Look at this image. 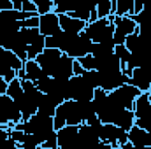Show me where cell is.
I'll return each instance as SVG.
<instances>
[{"instance_id":"1","label":"cell","mask_w":151,"mask_h":149,"mask_svg":"<svg viewBox=\"0 0 151 149\" xmlns=\"http://www.w3.org/2000/svg\"><path fill=\"white\" fill-rule=\"evenodd\" d=\"M16 130H21L28 135H34L37 139L39 146L46 149H58L56 144V130L53 125V117L44 114H34L28 121H21L14 126Z\"/></svg>"},{"instance_id":"2","label":"cell","mask_w":151,"mask_h":149,"mask_svg":"<svg viewBox=\"0 0 151 149\" xmlns=\"http://www.w3.org/2000/svg\"><path fill=\"white\" fill-rule=\"evenodd\" d=\"M40 69L53 79H70L74 77V60L58 49H44L35 58Z\"/></svg>"},{"instance_id":"3","label":"cell","mask_w":151,"mask_h":149,"mask_svg":"<svg viewBox=\"0 0 151 149\" xmlns=\"http://www.w3.org/2000/svg\"><path fill=\"white\" fill-rule=\"evenodd\" d=\"M53 125H55L56 132L62 130L63 126H79V125H83V117L79 114L77 104L74 100H67L62 105H58V109L53 116Z\"/></svg>"},{"instance_id":"4","label":"cell","mask_w":151,"mask_h":149,"mask_svg":"<svg viewBox=\"0 0 151 149\" xmlns=\"http://www.w3.org/2000/svg\"><path fill=\"white\" fill-rule=\"evenodd\" d=\"M84 34L91 39L93 44H104V42H114V25L109 19H97L93 23H88L84 28Z\"/></svg>"},{"instance_id":"5","label":"cell","mask_w":151,"mask_h":149,"mask_svg":"<svg viewBox=\"0 0 151 149\" xmlns=\"http://www.w3.org/2000/svg\"><path fill=\"white\" fill-rule=\"evenodd\" d=\"M23 65H25V62H21L12 51L4 49L0 53V77L7 84L18 77V72L23 69Z\"/></svg>"},{"instance_id":"6","label":"cell","mask_w":151,"mask_h":149,"mask_svg":"<svg viewBox=\"0 0 151 149\" xmlns=\"http://www.w3.org/2000/svg\"><path fill=\"white\" fill-rule=\"evenodd\" d=\"M139 95H141V91L137 88H134L130 84H125V86H121V88H118V90L109 93V100L121 111L123 109L134 111V104L139 98Z\"/></svg>"},{"instance_id":"7","label":"cell","mask_w":151,"mask_h":149,"mask_svg":"<svg viewBox=\"0 0 151 149\" xmlns=\"http://www.w3.org/2000/svg\"><path fill=\"white\" fill-rule=\"evenodd\" d=\"M95 95V88L83 75H74L69 79V100L74 102H91Z\"/></svg>"},{"instance_id":"8","label":"cell","mask_w":151,"mask_h":149,"mask_svg":"<svg viewBox=\"0 0 151 149\" xmlns=\"http://www.w3.org/2000/svg\"><path fill=\"white\" fill-rule=\"evenodd\" d=\"M99 139L100 142L104 144H109L111 148H116V146H125L128 142V132L114 126V125H106V123H100L99 126Z\"/></svg>"},{"instance_id":"9","label":"cell","mask_w":151,"mask_h":149,"mask_svg":"<svg viewBox=\"0 0 151 149\" xmlns=\"http://www.w3.org/2000/svg\"><path fill=\"white\" fill-rule=\"evenodd\" d=\"M58 149H86L79 139V126H63L56 132Z\"/></svg>"},{"instance_id":"10","label":"cell","mask_w":151,"mask_h":149,"mask_svg":"<svg viewBox=\"0 0 151 149\" xmlns=\"http://www.w3.org/2000/svg\"><path fill=\"white\" fill-rule=\"evenodd\" d=\"M128 75L123 74V70H113V72H99V88L106 93H111L114 90L128 84Z\"/></svg>"},{"instance_id":"11","label":"cell","mask_w":151,"mask_h":149,"mask_svg":"<svg viewBox=\"0 0 151 149\" xmlns=\"http://www.w3.org/2000/svg\"><path fill=\"white\" fill-rule=\"evenodd\" d=\"M114 44L116 46H123L125 44V40L128 35H132V34H135L137 32V25H135V21L132 19V18H128V16H125V18H118V16H114Z\"/></svg>"},{"instance_id":"12","label":"cell","mask_w":151,"mask_h":149,"mask_svg":"<svg viewBox=\"0 0 151 149\" xmlns=\"http://www.w3.org/2000/svg\"><path fill=\"white\" fill-rule=\"evenodd\" d=\"M91 47H93L91 39L83 32V34H79V35L74 39V42L70 44V47L67 49L65 54H67L69 58H72V60H81V58L91 54Z\"/></svg>"},{"instance_id":"13","label":"cell","mask_w":151,"mask_h":149,"mask_svg":"<svg viewBox=\"0 0 151 149\" xmlns=\"http://www.w3.org/2000/svg\"><path fill=\"white\" fill-rule=\"evenodd\" d=\"M39 32H40V35H44L46 39L53 37V35H56L58 32H62L58 16H56L55 12L39 16Z\"/></svg>"},{"instance_id":"14","label":"cell","mask_w":151,"mask_h":149,"mask_svg":"<svg viewBox=\"0 0 151 149\" xmlns=\"http://www.w3.org/2000/svg\"><path fill=\"white\" fill-rule=\"evenodd\" d=\"M99 126H100V123L95 125V126L86 125V123L79 125V139H81V142L84 144L86 149H93L100 142V139H99Z\"/></svg>"},{"instance_id":"15","label":"cell","mask_w":151,"mask_h":149,"mask_svg":"<svg viewBox=\"0 0 151 149\" xmlns=\"http://www.w3.org/2000/svg\"><path fill=\"white\" fill-rule=\"evenodd\" d=\"M128 84L137 88L141 93H148L151 91V72L144 69H135L128 79Z\"/></svg>"},{"instance_id":"16","label":"cell","mask_w":151,"mask_h":149,"mask_svg":"<svg viewBox=\"0 0 151 149\" xmlns=\"http://www.w3.org/2000/svg\"><path fill=\"white\" fill-rule=\"evenodd\" d=\"M76 37L77 35H70V34H65V32H58L56 35L46 39V47L47 49H58V51H62L65 54L67 49L70 47V44L74 42Z\"/></svg>"},{"instance_id":"17","label":"cell","mask_w":151,"mask_h":149,"mask_svg":"<svg viewBox=\"0 0 151 149\" xmlns=\"http://www.w3.org/2000/svg\"><path fill=\"white\" fill-rule=\"evenodd\" d=\"M58 19H60V28H62V32L70 34V35H79V34H83L84 28H86V23H83V21H79V19H74V18H70V16H67V14L58 16Z\"/></svg>"},{"instance_id":"18","label":"cell","mask_w":151,"mask_h":149,"mask_svg":"<svg viewBox=\"0 0 151 149\" xmlns=\"http://www.w3.org/2000/svg\"><path fill=\"white\" fill-rule=\"evenodd\" d=\"M128 142L135 148H151V133L139 126H132V130L128 132Z\"/></svg>"},{"instance_id":"19","label":"cell","mask_w":151,"mask_h":149,"mask_svg":"<svg viewBox=\"0 0 151 149\" xmlns=\"http://www.w3.org/2000/svg\"><path fill=\"white\" fill-rule=\"evenodd\" d=\"M23 70H25L27 81H32V82H37V81H40V79L49 77V75L40 69V65H39L35 60H27L25 65H23Z\"/></svg>"},{"instance_id":"20","label":"cell","mask_w":151,"mask_h":149,"mask_svg":"<svg viewBox=\"0 0 151 149\" xmlns=\"http://www.w3.org/2000/svg\"><path fill=\"white\" fill-rule=\"evenodd\" d=\"M95 7H97V4H77L76 9L72 12H69L67 16H70L74 19H79V21L88 25L90 19H91V14L95 12Z\"/></svg>"},{"instance_id":"21","label":"cell","mask_w":151,"mask_h":149,"mask_svg":"<svg viewBox=\"0 0 151 149\" xmlns=\"http://www.w3.org/2000/svg\"><path fill=\"white\" fill-rule=\"evenodd\" d=\"M113 125L121 128V130H125V132H130L132 126H135V114H134V111H127V109L119 111L116 114V117H114Z\"/></svg>"},{"instance_id":"22","label":"cell","mask_w":151,"mask_h":149,"mask_svg":"<svg viewBox=\"0 0 151 149\" xmlns=\"http://www.w3.org/2000/svg\"><path fill=\"white\" fill-rule=\"evenodd\" d=\"M44 49H46V37L44 35H37L27 46V58L28 60H35Z\"/></svg>"},{"instance_id":"23","label":"cell","mask_w":151,"mask_h":149,"mask_svg":"<svg viewBox=\"0 0 151 149\" xmlns=\"http://www.w3.org/2000/svg\"><path fill=\"white\" fill-rule=\"evenodd\" d=\"M97 18L99 19H107L109 16H114V11H116V0H102V2H97Z\"/></svg>"},{"instance_id":"24","label":"cell","mask_w":151,"mask_h":149,"mask_svg":"<svg viewBox=\"0 0 151 149\" xmlns=\"http://www.w3.org/2000/svg\"><path fill=\"white\" fill-rule=\"evenodd\" d=\"M58 109V104L51 98V97H47V95H42V98H40V104H39V109L37 112L39 114H44V116H49V117H53L55 116V112Z\"/></svg>"},{"instance_id":"25","label":"cell","mask_w":151,"mask_h":149,"mask_svg":"<svg viewBox=\"0 0 151 149\" xmlns=\"http://www.w3.org/2000/svg\"><path fill=\"white\" fill-rule=\"evenodd\" d=\"M114 16L118 18H132L134 16V0H116V11Z\"/></svg>"},{"instance_id":"26","label":"cell","mask_w":151,"mask_h":149,"mask_svg":"<svg viewBox=\"0 0 151 149\" xmlns=\"http://www.w3.org/2000/svg\"><path fill=\"white\" fill-rule=\"evenodd\" d=\"M34 4H35V7H37L39 16L49 14V12H53V9H55V2H53V0H34Z\"/></svg>"},{"instance_id":"27","label":"cell","mask_w":151,"mask_h":149,"mask_svg":"<svg viewBox=\"0 0 151 149\" xmlns=\"http://www.w3.org/2000/svg\"><path fill=\"white\" fill-rule=\"evenodd\" d=\"M132 19L135 21V25H144V23H151V4L146 5L144 4V9L137 14V16H132Z\"/></svg>"},{"instance_id":"28","label":"cell","mask_w":151,"mask_h":149,"mask_svg":"<svg viewBox=\"0 0 151 149\" xmlns=\"http://www.w3.org/2000/svg\"><path fill=\"white\" fill-rule=\"evenodd\" d=\"M21 93H23V88H21V81L16 77L14 81H11V82L7 84V93H5V95H7V97H11V98L14 100V98H18Z\"/></svg>"},{"instance_id":"29","label":"cell","mask_w":151,"mask_h":149,"mask_svg":"<svg viewBox=\"0 0 151 149\" xmlns=\"http://www.w3.org/2000/svg\"><path fill=\"white\" fill-rule=\"evenodd\" d=\"M0 149H19V146L14 142V140H11V137H9V130H0Z\"/></svg>"},{"instance_id":"30","label":"cell","mask_w":151,"mask_h":149,"mask_svg":"<svg viewBox=\"0 0 151 149\" xmlns=\"http://www.w3.org/2000/svg\"><path fill=\"white\" fill-rule=\"evenodd\" d=\"M114 54L119 58V62H121V70L127 67V63H128V60H130V51L125 47V46H116L114 47Z\"/></svg>"},{"instance_id":"31","label":"cell","mask_w":151,"mask_h":149,"mask_svg":"<svg viewBox=\"0 0 151 149\" xmlns=\"http://www.w3.org/2000/svg\"><path fill=\"white\" fill-rule=\"evenodd\" d=\"M83 77L90 82V86H91V88L99 90V72H97V70H88V72H84Z\"/></svg>"},{"instance_id":"32","label":"cell","mask_w":151,"mask_h":149,"mask_svg":"<svg viewBox=\"0 0 151 149\" xmlns=\"http://www.w3.org/2000/svg\"><path fill=\"white\" fill-rule=\"evenodd\" d=\"M9 137H11V140H14L18 146H21V144H23V140H25V137H27V133H25V132H21V130L12 128V130H9Z\"/></svg>"},{"instance_id":"33","label":"cell","mask_w":151,"mask_h":149,"mask_svg":"<svg viewBox=\"0 0 151 149\" xmlns=\"http://www.w3.org/2000/svg\"><path fill=\"white\" fill-rule=\"evenodd\" d=\"M21 149H39L40 146H39L37 139L34 137V135H28L27 133V137H25V140H23V144L19 146Z\"/></svg>"},{"instance_id":"34","label":"cell","mask_w":151,"mask_h":149,"mask_svg":"<svg viewBox=\"0 0 151 149\" xmlns=\"http://www.w3.org/2000/svg\"><path fill=\"white\" fill-rule=\"evenodd\" d=\"M137 34L144 39H150L151 40V23H144V25H139L137 27Z\"/></svg>"},{"instance_id":"35","label":"cell","mask_w":151,"mask_h":149,"mask_svg":"<svg viewBox=\"0 0 151 149\" xmlns=\"http://www.w3.org/2000/svg\"><path fill=\"white\" fill-rule=\"evenodd\" d=\"M21 12H27V14H37V7H35L34 2H30V0H23Z\"/></svg>"},{"instance_id":"36","label":"cell","mask_w":151,"mask_h":149,"mask_svg":"<svg viewBox=\"0 0 151 149\" xmlns=\"http://www.w3.org/2000/svg\"><path fill=\"white\" fill-rule=\"evenodd\" d=\"M19 25H21V28H39V16H35V18H28V19L21 21Z\"/></svg>"},{"instance_id":"37","label":"cell","mask_w":151,"mask_h":149,"mask_svg":"<svg viewBox=\"0 0 151 149\" xmlns=\"http://www.w3.org/2000/svg\"><path fill=\"white\" fill-rule=\"evenodd\" d=\"M142 9H144V2L142 0H134V16H137Z\"/></svg>"},{"instance_id":"38","label":"cell","mask_w":151,"mask_h":149,"mask_svg":"<svg viewBox=\"0 0 151 149\" xmlns=\"http://www.w3.org/2000/svg\"><path fill=\"white\" fill-rule=\"evenodd\" d=\"M84 69L81 67V63L77 62V60H74V75H84Z\"/></svg>"},{"instance_id":"39","label":"cell","mask_w":151,"mask_h":149,"mask_svg":"<svg viewBox=\"0 0 151 149\" xmlns=\"http://www.w3.org/2000/svg\"><path fill=\"white\" fill-rule=\"evenodd\" d=\"M5 93H7V82L0 77V97H2V95H5Z\"/></svg>"},{"instance_id":"40","label":"cell","mask_w":151,"mask_h":149,"mask_svg":"<svg viewBox=\"0 0 151 149\" xmlns=\"http://www.w3.org/2000/svg\"><path fill=\"white\" fill-rule=\"evenodd\" d=\"M21 5H23V0H12V9L14 11H19L21 12Z\"/></svg>"},{"instance_id":"41","label":"cell","mask_w":151,"mask_h":149,"mask_svg":"<svg viewBox=\"0 0 151 149\" xmlns=\"http://www.w3.org/2000/svg\"><path fill=\"white\" fill-rule=\"evenodd\" d=\"M7 130V126H5V123H4V119H2V116H0V130Z\"/></svg>"},{"instance_id":"42","label":"cell","mask_w":151,"mask_h":149,"mask_svg":"<svg viewBox=\"0 0 151 149\" xmlns=\"http://www.w3.org/2000/svg\"><path fill=\"white\" fill-rule=\"evenodd\" d=\"M148 98H150V104H151V91H148Z\"/></svg>"},{"instance_id":"43","label":"cell","mask_w":151,"mask_h":149,"mask_svg":"<svg viewBox=\"0 0 151 149\" xmlns=\"http://www.w3.org/2000/svg\"><path fill=\"white\" fill-rule=\"evenodd\" d=\"M113 149H121V148H119V146H116V148H113Z\"/></svg>"},{"instance_id":"44","label":"cell","mask_w":151,"mask_h":149,"mask_svg":"<svg viewBox=\"0 0 151 149\" xmlns=\"http://www.w3.org/2000/svg\"><path fill=\"white\" fill-rule=\"evenodd\" d=\"M39 149H46V148H39Z\"/></svg>"},{"instance_id":"45","label":"cell","mask_w":151,"mask_h":149,"mask_svg":"<svg viewBox=\"0 0 151 149\" xmlns=\"http://www.w3.org/2000/svg\"><path fill=\"white\" fill-rule=\"evenodd\" d=\"M19 149H21V148H19Z\"/></svg>"},{"instance_id":"46","label":"cell","mask_w":151,"mask_h":149,"mask_svg":"<svg viewBox=\"0 0 151 149\" xmlns=\"http://www.w3.org/2000/svg\"><path fill=\"white\" fill-rule=\"evenodd\" d=\"M150 149H151V148H150Z\"/></svg>"}]
</instances>
